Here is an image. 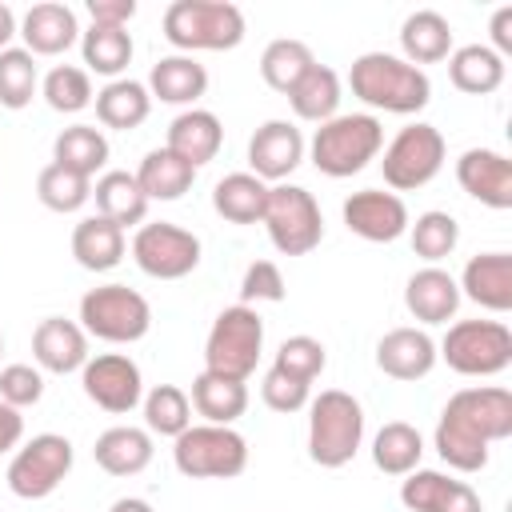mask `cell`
<instances>
[{
	"mask_svg": "<svg viewBox=\"0 0 512 512\" xmlns=\"http://www.w3.org/2000/svg\"><path fill=\"white\" fill-rule=\"evenodd\" d=\"M512 436V392L508 388H460L436 424V452L456 472H480L488 444Z\"/></svg>",
	"mask_w": 512,
	"mask_h": 512,
	"instance_id": "obj_1",
	"label": "cell"
},
{
	"mask_svg": "<svg viewBox=\"0 0 512 512\" xmlns=\"http://www.w3.org/2000/svg\"><path fill=\"white\" fill-rule=\"evenodd\" d=\"M348 88L356 100L380 112H420L432 100V80L424 68L408 64L404 56L392 52H364L348 68Z\"/></svg>",
	"mask_w": 512,
	"mask_h": 512,
	"instance_id": "obj_2",
	"label": "cell"
},
{
	"mask_svg": "<svg viewBox=\"0 0 512 512\" xmlns=\"http://www.w3.org/2000/svg\"><path fill=\"white\" fill-rule=\"evenodd\" d=\"M364 440V408L356 396L328 388L308 408V456L320 468H344Z\"/></svg>",
	"mask_w": 512,
	"mask_h": 512,
	"instance_id": "obj_3",
	"label": "cell"
},
{
	"mask_svg": "<svg viewBox=\"0 0 512 512\" xmlns=\"http://www.w3.org/2000/svg\"><path fill=\"white\" fill-rule=\"evenodd\" d=\"M164 36L184 52H224L244 40V12L228 0H172L164 8Z\"/></svg>",
	"mask_w": 512,
	"mask_h": 512,
	"instance_id": "obj_4",
	"label": "cell"
},
{
	"mask_svg": "<svg viewBox=\"0 0 512 512\" xmlns=\"http://www.w3.org/2000/svg\"><path fill=\"white\" fill-rule=\"evenodd\" d=\"M384 148V128L372 112H348V116H332L316 128L312 136V164L324 176H352L360 172L368 160H376V152Z\"/></svg>",
	"mask_w": 512,
	"mask_h": 512,
	"instance_id": "obj_5",
	"label": "cell"
},
{
	"mask_svg": "<svg viewBox=\"0 0 512 512\" xmlns=\"http://www.w3.org/2000/svg\"><path fill=\"white\" fill-rule=\"evenodd\" d=\"M172 460L188 480H232L248 468V440L232 424H188L172 444Z\"/></svg>",
	"mask_w": 512,
	"mask_h": 512,
	"instance_id": "obj_6",
	"label": "cell"
},
{
	"mask_svg": "<svg viewBox=\"0 0 512 512\" xmlns=\"http://www.w3.org/2000/svg\"><path fill=\"white\" fill-rule=\"evenodd\" d=\"M260 348H264V320L256 316V308L232 304L212 320V332L204 340V368L232 380H248L256 372Z\"/></svg>",
	"mask_w": 512,
	"mask_h": 512,
	"instance_id": "obj_7",
	"label": "cell"
},
{
	"mask_svg": "<svg viewBox=\"0 0 512 512\" xmlns=\"http://www.w3.org/2000/svg\"><path fill=\"white\" fill-rule=\"evenodd\" d=\"M80 328L108 344H132L152 328V308L128 284H100L80 296Z\"/></svg>",
	"mask_w": 512,
	"mask_h": 512,
	"instance_id": "obj_8",
	"label": "cell"
},
{
	"mask_svg": "<svg viewBox=\"0 0 512 512\" xmlns=\"http://www.w3.org/2000/svg\"><path fill=\"white\" fill-rule=\"evenodd\" d=\"M264 228H268L272 248L284 252V256H304V252H312L324 240L320 204L300 184H276V188H268Z\"/></svg>",
	"mask_w": 512,
	"mask_h": 512,
	"instance_id": "obj_9",
	"label": "cell"
},
{
	"mask_svg": "<svg viewBox=\"0 0 512 512\" xmlns=\"http://www.w3.org/2000/svg\"><path fill=\"white\" fill-rule=\"evenodd\" d=\"M460 376H496L512 364V332L500 320H460L440 340V352Z\"/></svg>",
	"mask_w": 512,
	"mask_h": 512,
	"instance_id": "obj_10",
	"label": "cell"
},
{
	"mask_svg": "<svg viewBox=\"0 0 512 512\" xmlns=\"http://www.w3.org/2000/svg\"><path fill=\"white\" fill-rule=\"evenodd\" d=\"M384 184L396 192H412L424 188L440 168H444V136L432 124H408L392 136V144L384 148Z\"/></svg>",
	"mask_w": 512,
	"mask_h": 512,
	"instance_id": "obj_11",
	"label": "cell"
},
{
	"mask_svg": "<svg viewBox=\"0 0 512 512\" xmlns=\"http://www.w3.org/2000/svg\"><path fill=\"white\" fill-rule=\"evenodd\" d=\"M72 472V440L56 432L32 436L8 464V488L20 500H44Z\"/></svg>",
	"mask_w": 512,
	"mask_h": 512,
	"instance_id": "obj_12",
	"label": "cell"
},
{
	"mask_svg": "<svg viewBox=\"0 0 512 512\" xmlns=\"http://www.w3.org/2000/svg\"><path fill=\"white\" fill-rule=\"evenodd\" d=\"M132 260L152 280H180L200 264V240L168 220L140 224V232L132 236Z\"/></svg>",
	"mask_w": 512,
	"mask_h": 512,
	"instance_id": "obj_13",
	"label": "cell"
},
{
	"mask_svg": "<svg viewBox=\"0 0 512 512\" xmlns=\"http://www.w3.org/2000/svg\"><path fill=\"white\" fill-rule=\"evenodd\" d=\"M80 384H84V396L104 408V412H132L144 396V380H140V368L136 360H128L124 352H104L96 360H88L80 368Z\"/></svg>",
	"mask_w": 512,
	"mask_h": 512,
	"instance_id": "obj_14",
	"label": "cell"
},
{
	"mask_svg": "<svg viewBox=\"0 0 512 512\" xmlns=\"http://www.w3.org/2000/svg\"><path fill=\"white\" fill-rule=\"evenodd\" d=\"M344 224L348 232H356L360 240L372 244H392L408 232V204L396 192H380V188H360L344 200Z\"/></svg>",
	"mask_w": 512,
	"mask_h": 512,
	"instance_id": "obj_15",
	"label": "cell"
},
{
	"mask_svg": "<svg viewBox=\"0 0 512 512\" xmlns=\"http://www.w3.org/2000/svg\"><path fill=\"white\" fill-rule=\"evenodd\" d=\"M456 180H460V188L472 200H480V204H488L496 212L512 208V164H508L504 152H496V148H468L456 160Z\"/></svg>",
	"mask_w": 512,
	"mask_h": 512,
	"instance_id": "obj_16",
	"label": "cell"
},
{
	"mask_svg": "<svg viewBox=\"0 0 512 512\" xmlns=\"http://www.w3.org/2000/svg\"><path fill=\"white\" fill-rule=\"evenodd\" d=\"M300 160H304V136L288 120H268L248 140V164L252 176L260 180H284L300 168Z\"/></svg>",
	"mask_w": 512,
	"mask_h": 512,
	"instance_id": "obj_17",
	"label": "cell"
},
{
	"mask_svg": "<svg viewBox=\"0 0 512 512\" xmlns=\"http://www.w3.org/2000/svg\"><path fill=\"white\" fill-rule=\"evenodd\" d=\"M400 500L408 512H484L472 484L452 480L432 468L408 472V480L400 484Z\"/></svg>",
	"mask_w": 512,
	"mask_h": 512,
	"instance_id": "obj_18",
	"label": "cell"
},
{
	"mask_svg": "<svg viewBox=\"0 0 512 512\" xmlns=\"http://www.w3.org/2000/svg\"><path fill=\"white\" fill-rule=\"evenodd\" d=\"M32 356H36V364L44 372L68 376V372H76V368L88 364V332L76 320L48 316L32 332Z\"/></svg>",
	"mask_w": 512,
	"mask_h": 512,
	"instance_id": "obj_19",
	"label": "cell"
},
{
	"mask_svg": "<svg viewBox=\"0 0 512 512\" xmlns=\"http://www.w3.org/2000/svg\"><path fill=\"white\" fill-rule=\"evenodd\" d=\"M20 36L28 44L32 56H60L76 44L80 36V24H76V12L60 0H40L24 12L20 20Z\"/></svg>",
	"mask_w": 512,
	"mask_h": 512,
	"instance_id": "obj_20",
	"label": "cell"
},
{
	"mask_svg": "<svg viewBox=\"0 0 512 512\" xmlns=\"http://www.w3.org/2000/svg\"><path fill=\"white\" fill-rule=\"evenodd\" d=\"M376 364L392 380H420L436 364V344L424 328H392L376 344Z\"/></svg>",
	"mask_w": 512,
	"mask_h": 512,
	"instance_id": "obj_21",
	"label": "cell"
},
{
	"mask_svg": "<svg viewBox=\"0 0 512 512\" xmlns=\"http://www.w3.org/2000/svg\"><path fill=\"white\" fill-rule=\"evenodd\" d=\"M460 296L476 300L488 312H508L512 308V256L508 252L472 256L460 276Z\"/></svg>",
	"mask_w": 512,
	"mask_h": 512,
	"instance_id": "obj_22",
	"label": "cell"
},
{
	"mask_svg": "<svg viewBox=\"0 0 512 512\" xmlns=\"http://www.w3.org/2000/svg\"><path fill=\"white\" fill-rule=\"evenodd\" d=\"M404 304H408V312H412L420 324H444V320H452L456 308H460V284L452 280V272L428 264V268H420V272L408 276V284H404Z\"/></svg>",
	"mask_w": 512,
	"mask_h": 512,
	"instance_id": "obj_23",
	"label": "cell"
},
{
	"mask_svg": "<svg viewBox=\"0 0 512 512\" xmlns=\"http://www.w3.org/2000/svg\"><path fill=\"white\" fill-rule=\"evenodd\" d=\"M220 144H224V128H220V120H216V112H208V108H188V112H180L172 124H168V152H176L180 160H188L192 168H200V164H208L216 152H220Z\"/></svg>",
	"mask_w": 512,
	"mask_h": 512,
	"instance_id": "obj_24",
	"label": "cell"
},
{
	"mask_svg": "<svg viewBox=\"0 0 512 512\" xmlns=\"http://www.w3.org/2000/svg\"><path fill=\"white\" fill-rule=\"evenodd\" d=\"M92 456L108 476H136V472H144L152 464V436L144 428L116 424V428L96 436Z\"/></svg>",
	"mask_w": 512,
	"mask_h": 512,
	"instance_id": "obj_25",
	"label": "cell"
},
{
	"mask_svg": "<svg viewBox=\"0 0 512 512\" xmlns=\"http://www.w3.org/2000/svg\"><path fill=\"white\" fill-rule=\"evenodd\" d=\"M124 228L104 216H84L72 232V256L88 272H108L124 260Z\"/></svg>",
	"mask_w": 512,
	"mask_h": 512,
	"instance_id": "obj_26",
	"label": "cell"
},
{
	"mask_svg": "<svg viewBox=\"0 0 512 512\" xmlns=\"http://www.w3.org/2000/svg\"><path fill=\"white\" fill-rule=\"evenodd\" d=\"M400 48L408 64H436L452 52V24L436 8H420L400 24Z\"/></svg>",
	"mask_w": 512,
	"mask_h": 512,
	"instance_id": "obj_27",
	"label": "cell"
},
{
	"mask_svg": "<svg viewBox=\"0 0 512 512\" xmlns=\"http://www.w3.org/2000/svg\"><path fill=\"white\" fill-rule=\"evenodd\" d=\"M208 88V72L192 56H164L148 72V92L160 96L164 104H192Z\"/></svg>",
	"mask_w": 512,
	"mask_h": 512,
	"instance_id": "obj_28",
	"label": "cell"
},
{
	"mask_svg": "<svg viewBox=\"0 0 512 512\" xmlns=\"http://www.w3.org/2000/svg\"><path fill=\"white\" fill-rule=\"evenodd\" d=\"M132 176H136V184L148 200H180L192 188L196 168L188 160H180L176 152H168V148H152Z\"/></svg>",
	"mask_w": 512,
	"mask_h": 512,
	"instance_id": "obj_29",
	"label": "cell"
},
{
	"mask_svg": "<svg viewBox=\"0 0 512 512\" xmlns=\"http://www.w3.org/2000/svg\"><path fill=\"white\" fill-rule=\"evenodd\" d=\"M264 204H268V184L260 176H252V172H228L212 188V208L232 224L264 220Z\"/></svg>",
	"mask_w": 512,
	"mask_h": 512,
	"instance_id": "obj_30",
	"label": "cell"
},
{
	"mask_svg": "<svg viewBox=\"0 0 512 512\" xmlns=\"http://www.w3.org/2000/svg\"><path fill=\"white\" fill-rule=\"evenodd\" d=\"M192 408L208 424H232L248 408V388H244V380H232V376H220V372L204 368L192 380Z\"/></svg>",
	"mask_w": 512,
	"mask_h": 512,
	"instance_id": "obj_31",
	"label": "cell"
},
{
	"mask_svg": "<svg viewBox=\"0 0 512 512\" xmlns=\"http://www.w3.org/2000/svg\"><path fill=\"white\" fill-rule=\"evenodd\" d=\"M448 76L468 96H488L504 84V56H496L488 44H464L448 56Z\"/></svg>",
	"mask_w": 512,
	"mask_h": 512,
	"instance_id": "obj_32",
	"label": "cell"
},
{
	"mask_svg": "<svg viewBox=\"0 0 512 512\" xmlns=\"http://www.w3.org/2000/svg\"><path fill=\"white\" fill-rule=\"evenodd\" d=\"M92 196H96V216H104V220H112V224H120V228L140 224L144 212H148V196L140 192L136 176H132V172H120V168H116V172H104V176L96 180Z\"/></svg>",
	"mask_w": 512,
	"mask_h": 512,
	"instance_id": "obj_33",
	"label": "cell"
},
{
	"mask_svg": "<svg viewBox=\"0 0 512 512\" xmlns=\"http://www.w3.org/2000/svg\"><path fill=\"white\" fill-rule=\"evenodd\" d=\"M148 112H152V92L140 80H112L96 92V116L108 128H120V132L140 128Z\"/></svg>",
	"mask_w": 512,
	"mask_h": 512,
	"instance_id": "obj_34",
	"label": "cell"
},
{
	"mask_svg": "<svg viewBox=\"0 0 512 512\" xmlns=\"http://www.w3.org/2000/svg\"><path fill=\"white\" fill-rule=\"evenodd\" d=\"M420 456H424V440L404 420H388L372 436V464L384 476H408V472H416L420 468Z\"/></svg>",
	"mask_w": 512,
	"mask_h": 512,
	"instance_id": "obj_35",
	"label": "cell"
},
{
	"mask_svg": "<svg viewBox=\"0 0 512 512\" xmlns=\"http://www.w3.org/2000/svg\"><path fill=\"white\" fill-rule=\"evenodd\" d=\"M288 104L300 120H312V124L332 120L336 108H340V76L328 64H312L300 76V84L288 92Z\"/></svg>",
	"mask_w": 512,
	"mask_h": 512,
	"instance_id": "obj_36",
	"label": "cell"
},
{
	"mask_svg": "<svg viewBox=\"0 0 512 512\" xmlns=\"http://www.w3.org/2000/svg\"><path fill=\"white\" fill-rule=\"evenodd\" d=\"M52 156H56V164H64V168H72V172H80V176L92 180L108 164V140L92 124H72V128H64L56 136Z\"/></svg>",
	"mask_w": 512,
	"mask_h": 512,
	"instance_id": "obj_37",
	"label": "cell"
},
{
	"mask_svg": "<svg viewBox=\"0 0 512 512\" xmlns=\"http://www.w3.org/2000/svg\"><path fill=\"white\" fill-rule=\"evenodd\" d=\"M312 64H316V56H312V48H308L304 40L280 36V40H272V44L264 48V56H260V76H264L268 88H276V92L288 96Z\"/></svg>",
	"mask_w": 512,
	"mask_h": 512,
	"instance_id": "obj_38",
	"label": "cell"
},
{
	"mask_svg": "<svg viewBox=\"0 0 512 512\" xmlns=\"http://www.w3.org/2000/svg\"><path fill=\"white\" fill-rule=\"evenodd\" d=\"M80 52L84 64L100 76H120L132 60V36L128 28H108V24H92L88 32H80Z\"/></svg>",
	"mask_w": 512,
	"mask_h": 512,
	"instance_id": "obj_39",
	"label": "cell"
},
{
	"mask_svg": "<svg viewBox=\"0 0 512 512\" xmlns=\"http://www.w3.org/2000/svg\"><path fill=\"white\" fill-rule=\"evenodd\" d=\"M36 196H40V204L52 208V212H76V208L88 204V196H92V180L52 160V164L36 176Z\"/></svg>",
	"mask_w": 512,
	"mask_h": 512,
	"instance_id": "obj_40",
	"label": "cell"
},
{
	"mask_svg": "<svg viewBox=\"0 0 512 512\" xmlns=\"http://www.w3.org/2000/svg\"><path fill=\"white\" fill-rule=\"evenodd\" d=\"M144 424L156 436H180L192 424V400L176 384H156L144 396Z\"/></svg>",
	"mask_w": 512,
	"mask_h": 512,
	"instance_id": "obj_41",
	"label": "cell"
},
{
	"mask_svg": "<svg viewBox=\"0 0 512 512\" xmlns=\"http://www.w3.org/2000/svg\"><path fill=\"white\" fill-rule=\"evenodd\" d=\"M36 56L28 48H4L0 52V108H24L36 92Z\"/></svg>",
	"mask_w": 512,
	"mask_h": 512,
	"instance_id": "obj_42",
	"label": "cell"
},
{
	"mask_svg": "<svg viewBox=\"0 0 512 512\" xmlns=\"http://www.w3.org/2000/svg\"><path fill=\"white\" fill-rule=\"evenodd\" d=\"M408 232H412V252L416 256H424V260H444L452 248H456V240H460V224H456V216H448V212H420L416 216V224H408Z\"/></svg>",
	"mask_w": 512,
	"mask_h": 512,
	"instance_id": "obj_43",
	"label": "cell"
},
{
	"mask_svg": "<svg viewBox=\"0 0 512 512\" xmlns=\"http://www.w3.org/2000/svg\"><path fill=\"white\" fill-rule=\"evenodd\" d=\"M44 100L56 108V112H80L92 104V80L84 68L76 64H56L48 76H44Z\"/></svg>",
	"mask_w": 512,
	"mask_h": 512,
	"instance_id": "obj_44",
	"label": "cell"
},
{
	"mask_svg": "<svg viewBox=\"0 0 512 512\" xmlns=\"http://www.w3.org/2000/svg\"><path fill=\"white\" fill-rule=\"evenodd\" d=\"M324 364H328V356H324V344L316 336H288L276 348V360H272V368H280V372H288L304 384H312L324 372Z\"/></svg>",
	"mask_w": 512,
	"mask_h": 512,
	"instance_id": "obj_45",
	"label": "cell"
},
{
	"mask_svg": "<svg viewBox=\"0 0 512 512\" xmlns=\"http://www.w3.org/2000/svg\"><path fill=\"white\" fill-rule=\"evenodd\" d=\"M44 396V376L32 364H8L0 368V400L12 408H28Z\"/></svg>",
	"mask_w": 512,
	"mask_h": 512,
	"instance_id": "obj_46",
	"label": "cell"
},
{
	"mask_svg": "<svg viewBox=\"0 0 512 512\" xmlns=\"http://www.w3.org/2000/svg\"><path fill=\"white\" fill-rule=\"evenodd\" d=\"M308 388L312 384H304V380H296V376H288L280 368H268L264 384H260V396H264V404L272 412H300L308 404Z\"/></svg>",
	"mask_w": 512,
	"mask_h": 512,
	"instance_id": "obj_47",
	"label": "cell"
},
{
	"mask_svg": "<svg viewBox=\"0 0 512 512\" xmlns=\"http://www.w3.org/2000/svg\"><path fill=\"white\" fill-rule=\"evenodd\" d=\"M240 300L252 304V300H284V276L272 260H256L248 264L244 280H240Z\"/></svg>",
	"mask_w": 512,
	"mask_h": 512,
	"instance_id": "obj_48",
	"label": "cell"
},
{
	"mask_svg": "<svg viewBox=\"0 0 512 512\" xmlns=\"http://www.w3.org/2000/svg\"><path fill=\"white\" fill-rule=\"evenodd\" d=\"M88 16H92V24L128 28V20L136 16V0H88Z\"/></svg>",
	"mask_w": 512,
	"mask_h": 512,
	"instance_id": "obj_49",
	"label": "cell"
},
{
	"mask_svg": "<svg viewBox=\"0 0 512 512\" xmlns=\"http://www.w3.org/2000/svg\"><path fill=\"white\" fill-rule=\"evenodd\" d=\"M20 440H24V416H20V408L0 400V456L12 452Z\"/></svg>",
	"mask_w": 512,
	"mask_h": 512,
	"instance_id": "obj_50",
	"label": "cell"
},
{
	"mask_svg": "<svg viewBox=\"0 0 512 512\" xmlns=\"http://www.w3.org/2000/svg\"><path fill=\"white\" fill-rule=\"evenodd\" d=\"M492 52L500 56V52H512V4H504V8H496L492 12Z\"/></svg>",
	"mask_w": 512,
	"mask_h": 512,
	"instance_id": "obj_51",
	"label": "cell"
},
{
	"mask_svg": "<svg viewBox=\"0 0 512 512\" xmlns=\"http://www.w3.org/2000/svg\"><path fill=\"white\" fill-rule=\"evenodd\" d=\"M12 36H16V12L0 0V52L8 48V40H12Z\"/></svg>",
	"mask_w": 512,
	"mask_h": 512,
	"instance_id": "obj_52",
	"label": "cell"
},
{
	"mask_svg": "<svg viewBox=\"0 0 512 512\" xmlns=\"http://www.w3.org/2000/svg\"><path fill=\"white\" fill-rule=\"evenodd\" d=\"M108 512H156V508H152L148 500H140V496H120Z\"/></svg>",
	"mask_w": 512,
	"mask_h": 512,
	"instance_id": "obj_53",
	"label": "cell"
},
{
	"mask_svg": "<svg viewBox=\"0 0 512 512\" xmlns=\"http://www.w3.org/2000/svg\"><path fill=\"white\" fill-rule=\"evenodd\" d=\"M0 352H4V336H0Z\"/></svg>",
	"mask_w": 512,
	"mask_h": 512,
	"instance_id": "obj_54",
	"label": "cell"
}]
</instances>
